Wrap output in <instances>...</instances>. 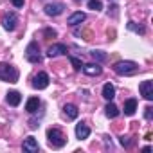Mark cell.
Listing matches in <instances>:
<instances>
[{"label":"cell","instance_id":"13","mask_svg":"<svg viewBox=\"0 0 153 153\" xmlns=\"http://www.w3.org/2000/svg\"><path fill=\"white\" fill-rule=\"evenodd\" d=\"M63 114L67 115V119H76V117H78V114H79V110H78V106H76V105H65L63 106Z\"/></svg>","mask_w":153,"mask_h":153},{"label":"cell","instance_id":"1","mask_svg":"<svg viewBox=\"0 0 153 153\" xmlns=\"http://www.w3.org/2000/svg\"><path fill=\"white\" fill-rule=\"evenodd\" d=\"M0 79L7 81V83H16L18 81V70L9 63H0Z\"/></svg>","mask_w":153,"mask_h":153},{"label":"cell","instance_id":"20","mask_svg":"<svg viewBox=\"0 0 153 153\" xmlns=\"http://www.w3.org/2000/svg\"><path fill=\"white\" fill-rule=\"evenodd\" d=\"M88 9H94V11H99V9H103L101 0H88Z\"/></svg>","mask_w":153,"mask_h":153},{"label":"cell","instance_id":"18","mask_svg":"<svg viewBox=\"0 0 153 153\" xmlns=\"http://www.w3.org/2000/svg\"><path fill=\"white\" fill-rule=\"evenodd\" d=\"M135 110H137V101H135V99H128V101L124 103V114H126V115H133Z\"/></svg>","mask_w":153,"mask_h":153},{"label":"cell","instance_id":"25","mask_svg":"<svg viewBox=\"0 0 153 153\" xmlns=\"http://www.w3.org/2000/svg\"><path fill=\"white\" fill-rule=\"evenodd\" d=\"M11 2H13L15 7H22L24 6V0H11Z\"/></svg>","mask_w":153,"mask_h":153},{"label":"cell","instance_id":"5","mask_svg":"<svg viewBox=\"0 0 153 153\" xmlns=\"http://www.w3.org/2000/svg\"><path fill=\"white\" fill-rule=\"evenodd\" d=\"M33 87H34V88H38V90L47 88V87H49V76H47L45 72L36 74V76H34V79H33Z\"/></svg>","mask_w":153,"mask_h":153},{"label":"cell","instance_id":"12","mask_svg":"<svg viewBox=\"0 0 153 153\" xmlns=\"http://www.w3.org/2000/svg\"><path fill=\"white\" fill-rule=\"evenodd\" d=\"M16 22H18V18H16V15H7L6 18H4V29L6 31H15V27H16Z\"/></svg>","mask_w":153,"mask_h":153},{"label":"cell","instance_id":"11","mask_svg":"<svg viewBox=\"0 0 153 153\" xmlns=\"http://www.w3.org/2000/svg\"><path fill=\"white\" fill-rule=\"evenodd\" d=\"M85 13H81V11H78V13H74V15H70L68 16V20H67V24L68 25H79L81 22H85Z\"/></svg>","mask_w":153,"mask_h":153},{"label":"cell","instance_id":"3","mask_svg":"<svg viewBox=\"0 0 153 153\" xmlns=\"http://www.w3.org/2000/svg\"><path fill=\"white\" fill-rule=\"evenodd\" d=\"M47 139H49V144L52 148H63L65 142H67V137L58 130V128H51L47 131Z\"/></svg>","mask_w":153,"mask_h":153},{"label":"cell","instance_id":"14","mask_svg":"<svg viewBox=\"0 0 153 153\" xmlns=\"http://www.w3.org/2000/svg\"><path fill=\"white\" fill-rule=\"evenodd\" d=\"M88 135H90V128L87 124L79 123L78 126H76V137H78V139H87Z\"/></svg>","mask_w":153,"mask_h":153},{"label":"cell","instance_id":"22","mask_svg":"<svg viewBox=\"0 0 153 153\" xmlns=\"http://www.w3.org/2000/svg\"><path fill=\"white\" fill-rule=\"evenodd\" d=\"M128 29H130V31H135V33H139V34H144V27H142V25H137V24H133V22L128 24Z\"/></svg>","mask_w":153,"mask_h":153},{"label":"cell","instance_id":"6","mask_svg":"<svg viewBox=\"0 0 153 153\" xmlns=\"http://www.w3.org/2000/svg\"><path fill=\"white\" fill-rule=\"evenodd\" d=\"M139 90H140V96L146 101H153V83L151 81H142Z\"/></svg>","mask_w":153,"mask_h":153},{"label":"cell","instance_id":"15","mask_svg":"<svg viewBox=\"0 0 153 153\" xmlns=\"http://www.w3.org/2000/svg\"><path fill=\"white\" fill-rule=\"evenodd\" d=\"M103 97H105L106 101H112V99L115 97V88H114L112 83H106V85L103 87Z\"/></svg>","mask_w":153,"mask_h":153},{"label":"cell","instance_id":"17","mask_svg":"<svg viewBox=\"0 0 153 153\" xmlns=\"http://www.w3.org/2000/svg\"><path fill=\"white\" fill-rule=\"evenodd\" d=\"M38 108H40V99H38V97H31V99L27 101V105H25V110H27L29 114H34Z\"/></svg>","mask_w":153,"mask_h":153},{"label":"cell","instance_id":"4","mask_svg":"<svg viewBox=\"0 0 153 153\" xmlns=\"http://www.w3.org/2000/svg\"><path fill=\"white\" fill-rule=\"evenodd\" d=\"M25 58H27V61H31V63H40V61H42L40 47H38L36 42H31V43L27 45V49H25Z\"/></svg>","mask_w":153,"mask_h":153},{"label":"cell","instance_id":"19","mask_svg":"<svg viewBox=\"0 0 153 153\" xmlns=\"http://www.w3.org/2000/svg\"><path fill=\"white\" fill-rule=\"evenodd\" d=\"M105 110H106V117H110V119H115V117L119 115V108H117L114 103H108Z\"/></svg>","mask_w":153,"mask_h":153},{"label":"cell","instance_id":"24","mask_svg":"<svg viewBox=\"0 0 153 153\" xmlns=\"http://www.w3.org/2000/svg\"><path fill=\"white\" fill-rule=\"evenodd\" d=\"M45 36L47 38H54L56 36V31L54 29H45Z\"/></svg>","mask_w":153,"mask_h":153},{"label":"cell","instance_id":"2","mask_svg":"<svg viewBox=\"0 0 153 153\" xmlns=\"http://www.w3.org/2000/svg\"><path fill=\"white\" fill-rule=\"evenodd\" d=\"M114 70L119 76H131L139 70V65L135 61H119V63L114 65Z\"/></svg>","mask_w":153,"mask_h":153},{"label":"cell","instance_id":"10","mask_svg":"<svg viewBox=\"0 0 153 153\" xmlns=\"http://www.w3.org/2000/svg\"><path fill=\"white\" fill-rule=\"evenodd\" d=\"M38 142H36V139L34 137H27L25 140H24V151H27V153H36L38 151Z\"/></svg>","mask_w":153,"mask_h":153},{"label":"cell","instance_id":"23","mask_svg":"<svg viewBox=\"0 0 153 153\" xmlns=\"http://www.w3.org/2000/svg\"><path fill=\"white\" fill-rule=\"evenodd\" d=\"M70 63L74 65V68H76V70H79V68L83 67V65H81V59H78V58H70Z\"/></svg>","mask_w":153,"mask_h":153},{"label":"cell","instance_id":"9","mask_svg":"<svg viewBox=\"0 0 153 153\" xmlns=\"http://www.w3.org/2000/svg\"><path fill=\"white\" fill-rule=\"evenodd\" d=\"M83 72L87 76H99L103 72V68L99 63H88V65H83Z\"/></svg>","mask_w":153,"mask_h":153},{"label":"cell","instance_id":"7","mask_svg":"<svg viewBox=\"0 0 153 153\" xmlns=\"http://www.w3.org/2000/svg\"><path fill=\"white\" fill-rule=\"evenodd\" d=\"M65 52H67V47H65L63 43H54V45H51V47H49L47 56H49V58H56V56L65 54Z\"/></svg>","mask_w":153,"mask_h":153},{"label":"cell","instance_id":"27","mask_svg":"<svg viewBox=\"0 0 153 153\" xmlns=\"http://www.w3.org/2000/svg\"><path fill=\"white\" fill-rule=\"evenodd\" d=\"M146 119H151V108L149 106L146 108Z\"/></svg>","mask_w":153,"mask_h":153},{"label":"cell","instance_id":"8","mask_svg":"<svg viewBox=\"0 0 153 153\" xmlns=\"http://www.w3.org/2000/svg\"><path fill=\"white\" fill-rule=\"evenodd\" d=\"M63 9H65L63 4H47V6H45V13H47L49 16H58V15L63 13Z\"/></svg>","mask_w":153,"mask_h":153},{"label":"cell","instance_id":"16","mask_svg":"<svg viewBox=\"0 0 153 153\" xmlns=\"http://www.w3.org/2000/svg\"><path fill=\"white\" fill-rule=\"evenodd\" d=\"M20 101H22L20 92L13 90V92H9V94H7V103H9L11 106H18V105H20Z\"/></svg>","mask_w":153,"mask_h":153},{"label":"cell","instance_id":"21","mask_svg":"<svg viewBox=\"0 0 153 153\" xmlns=\"http://www.w3.org/2000/svg\"><path fill=\"white\" fill-rule=\"evenodd\" d=\"M90 54H92V58L97 59V61H106V58H108L103 51H94V52H90Z\"/></svg>","mask_w":153,"mask_h":153},{"label":"cell","instance_id":"26","mask_svg":"<svg viewBox=\"0 0 153 153\" xmlns=\"http://www.w3.org/2000/svg\"><path fill=\"white\" fill-rule=\"evenodd\" d=\"M121 144L128 148V146H130V139H126V137H121Z\"/></svg>","mask_w":153,"mask_h":153}]
</instances>
